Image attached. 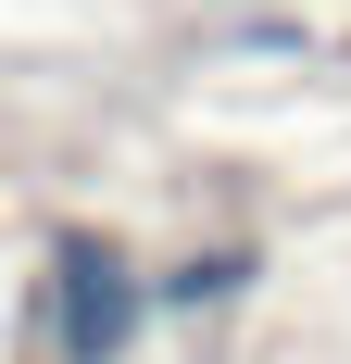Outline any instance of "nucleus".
<instances>
[{
    "label": "nucleus",
    "instance_id": "obj_1",
    "mask_svg": "<svg viewBox=\"0 0 351 364\" xmlns=\"http://www.w3.org/2000/svg\"><path fill=\"white\" fill-rule=\"evenodd\" d=\"M63 301H75V352H126L139 301H126V264H113L101 239H75V252H63Z\"/></svg>",
    "mask_w": 351,
    "mask_h": 364
}]
</instances>
